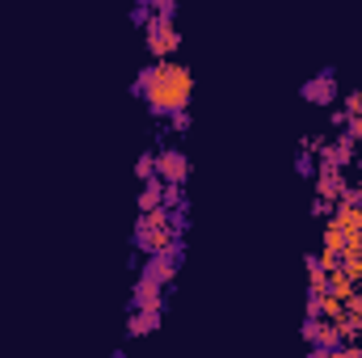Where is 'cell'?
<instances>
[{
    "label": "cell",
    "instance_id": "obj_1",
    "mask_svg": "<svg viewBox=\"0 0 362 358\" xmlns=\"http://www.w3.org/2000/svg\"><path fill=\"white\" fill-rule=\"evenodd\" d=\"M135 89L152 101V110H160V114L173 118V114H185V105H189L194 72H189L185 64H177V59H160L156 68H144V72H139Z\"/></svg>",
    "mask_w": 362,
    "mask_h": 358
},
{
    "label": "cell",
    "instance_id": "obj_2",
    "mask_svg": "<svg viewBox=\"0 0 362 358\" xmlns=\"http://www.w3.org/2000/svg\"><path fill=\"white\" fill-rule=\"evenodd\" d=\"M177 47H181L177 25L152 13V17H148V51H152V55H160V59H169V55H173Z\"/></svg>",
    "mask_w": 362,
    "mask_h": 358
},
{
    "label": "cell",
    "instance_id": "obj_3",
    "mask_svg": "<svg viewBox=\"0 0 362 358\" xmlns=\"http://www.w3.org/2000/svg\"><path fill=\"white\" fill-rule=\"evenodd\" d=\"M189 173V161H185V152L177 148H165V152H156V181H165V185H181Z\"/></svg>",
    "mask_w": 362,
    "mask_h": 358
},
{
    "label": "cell",
    "instance_id": "obj_4",
    "mask_svg": "<svg viewBox=\"0 0 362 358\" xmlns=\"http://www.w3.org/2000/svg\"><path fill=\"white\" fill-rule=\"evenodd\" d=\"M139 249L156 253H177V224L173 228H139Z\"/></svg>",
    "mask_w": 362,
    "mask_h": 358
},
{
    "label": "cell",
    "instance_id": "obj_5",
    "mask_svg": "<svg viewBox=\"0 0 362 358\" xmlns=\"http://www.w3.org/2000/svg\"><path fill=\"white\" fill-rule=\"evenodd\" d=\"M160 282L156 278H148V274H139V282H135V308H144V312H160Z\"/></svg>",
    "mask_w": 362,
    "mask_h": 358
},
{
    "label": "cell",
    "instance_id": "obj_6",
    "mask_svg": "<svg viewBox=\"0 0 362 358\" xmlns=\"http://www.w3.org/2000/svg\"><path fill=\"white\" fill-rule=\"evenodd\" d=\"M346 194V181H341V169H320V181H316V198L320 202H333Z\"/></svg>",
    "mask_w": 362,
    "mask_h": 358
},
{
    "label": "cell",
    "instance_id": "obj_7",
    "mask_svg": "<svg viewBox=\"0 0 362 358\" xmlns=\"http://www.w3.org/2000/svg\"><path fill=\"white\" fill-rule=\"evenodd\" d=\"M144 274L156 278L160 287L173 282V274H177V253H156V258H148V270H144Z\"/></svg>",
    "mask_w": 362,
    "mask_h": 358
},
{
    "label": "cell",
    "instance_id": "obj_8",
    "mask_svg": "<svg viewBox=\"0 0 362 358\" xmlns=\"http://www.w3.org/2000/svg\"><path fill=\"white\" fill-rule=\"evenodd\" d=\"M303 97H308V101H333V97H337L333 72H320L316 81H308V85H303Z\"/></svg>",
    "mask_w": 362,
    "mask_h": 358
},
{
    "label": "cell",
    "instance_id": "obj_9",
    "mask_svg": "<svg viewBox=\"0 0 362 358\" xmlns=\"http://www.w3.org/2000/svg\"><path fill=\"white\" fill-rule=\"evenodd\" d=\"M312 342H316L320 350H337V342H341V329H337L333 321H316V333H312Z\"/></svg>",
    "mask_w": 362,
    "mask_h": 358
},
{
    "label": "cell",
    "instance_id": "obj_10",
    "mask_svg": "<svg viewBox=\"0 0 362 358\" xmlns=\"http://www.w3.org/2000/svg\"><path fill=\"white\" fill-rule=\"evenodd\" d=\"M165 207V181H144V194H139V211H156Z\"/></svg>",
    "mask_w": 362,
    "mask_h": 358
},
{
    "label": "cell",
    "instance_id": "obj_11",
    "mask_svg": "<svg viewBox=\"0 0 362 358\" xmlns=\"http://www.w3.org/2000/svg\"><path fill=\"white\" fill-rule=\"evenodd\" d=\"M156 325H160V312H144V308L131 312V337H144V333H152Z\"/></svg>",
    "mask_w": 362,
    "mask_h": 358
},
{
    "label": "cell",
    "instance_id": "obj_12",
    "mask_svg": "<svg viewBox=\"0 0 362 358\" xmlns=\"http://www.w3.org/2000/svg\"><path fill=\"white\" fill-rule=\"evenodd\" d=\"M308 278H312V295L329 291V270H325V262L316 253H308Z\"/></svg>",
    "mask_w": 362,
    "mask_h": 358
},
{
    "label": "cell",
    "instance_id": "obj_13",
    "mask_svg": "<svg viewBox=\"0 0 362 358\" xmlns=\"http://www.w3.org/2000/svg\"><path fill=\"white\" fill-rule=\"evenodd\" d=\"M329 291H333V295H337V299L346 304V299H350V295H354L358 287H354V278H350V274H341V270H337V274L329 278Z\"/></svg>",
    "mask_w": 362,
    "mask_h": 358
},
{
    "label": "cell",
    "instance_id": "obj_14",
    "mask_svg": "<svg viewBox=\"0 0 362 358\" xmlns=\"http://www.w3.org/2000/svg\"><path fill=\"white\" fill-rule=\"evenodd\" d=\"M135 173H139L144 181H152V178H156V156H152V152H144V156H139V165H135Z\"/></svg>",
    "mask_w": 362,
    "mask_h": 358
},
{
    "label": "cell",
    "instance_id": "obj_15",
    "mask_svg": "<svg viewBox=\"0 0 362 358\" xmlns=\"http://www.w3.org/2000/svg\"><path fill=\"white\" fill-rule=\"evenodd\" d=\"M325 358H362L358 346H337V350H325Z\"/></svg>",
    "mask_w": 362,
    "mask_h": 358
},
{
    "label": "cell",
    "instance_id": "obj_16",
    "mask_svg": "<svg viewBox=\"0 0 362 358\" xmlns=\"http://www.w3.org/2000/svg\"><path fill=\"white\" fill-rule=\"evenodd\" d=\"M181 185H165V207H181Z\"/></svg>",
    "mask_w": 362,
    "mask_h": 358
},
{
    "label": "cell",
    "instance_id": "obj_17",
    "mask_svg": "<svg viewBox=\"0 0 362 358\" xmlns=\"http://www.w3.org/2000/svg\"><path fill=\"white\" fill-rule=\"evenodd\" d=\"M173 8H177V4H173V0H160V4H156V8H152V13H156V17H165V21H169V17H173Z\"/></svg>",
    "mask_w": 362,
    "mask_h": 358
},
{
    "label": "cell",
    "instance_id": "obj_18",
    "mask_svg": "<svg viewBox=\"0 0 362 358\" xmlns=\"http://www.w3.org/2000/svg\"><path fill=\"white\" fill-rule=\"evenodd\" d=\"M189 127V114H173V131H185Z\"/></svg>",
    "mask_w": 362,
    "mask_h": 358
},
{
    "label": "cell",
    "instance_id": "obj_19",
    "mask_svg": "<svg viewBox=\"0 0 362 358\" xmlns=\"http://www.w3.org/2000/svg\"><path fill=\"white\" fill-rule=\"evenodd\" d=\"M354 135H362V118H350V135H346V139L354 144Z\"/></svg>",
    "mask_w": 362,
    "mask_h": 358
}]
</instances>
